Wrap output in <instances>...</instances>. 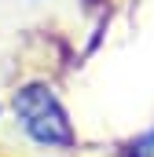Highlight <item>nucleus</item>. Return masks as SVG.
<instances>
[{"label":"nucleus","instance_id":"nucleus-1","mask_svg":"<svg viewBox=\"0 0 154 157\" xmlns=\"http://www.w3.org/2000/svg\"><path fill=\"white\" fill-rule=\"evenodd\" d=\"M15 113L22 117V128L37 139V143H74V132H70V121L63 113L59 99L51 95V88L44 84H30L15 95Z\"/></svg>","mask_w":154,"mask_h":157},{"label":"nucleus","instance_id":"nucleus-2","mask_svg":"<svg viewBox=\"0 0 154 157\" xmlns=\"http://www.w3.org/2000/svg\"><path fill=\"white\" fill-rule=\"evenodd\" d=\"M132 157H154V132H147V135L132 146Z\"/></svg>","mask_w":154,"mask_h":157}]
</instances>
